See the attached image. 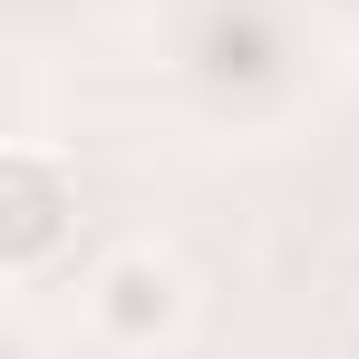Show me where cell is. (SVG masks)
Masks as SVG:
<instances>
[{"instance_id":"obj_1","label":"cell","mask_w":359,"mask_h":359,"mask_svg":"<svg viewBox=\"0 0 359 359\" xmlns=\"http://www.w3.org/2000/svg\"><path fill=\"white\" fill-rule=\"evenodd\" d=\"M68 233H78V175L39 146H10L0 156V272L10 282L49 272L68 252Z\"/></svg>"},{"instance_id":"obj_2","label":"cell","mask_w":359,"mask_h":359,"mask_svg":"<svg viewBox=\"0 0 359 359\" xmlns=\"http://www.w3.org/2000/svg\"><path fill=\"white\" fill-rule=\"evenodd\" d=\"M175 320H184V272L165 252H117L107 282H97V330L126 340V350H146V340H165Z\"/></svg>"}]
</instances>
